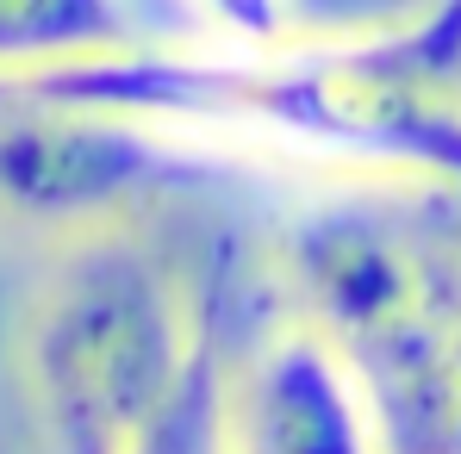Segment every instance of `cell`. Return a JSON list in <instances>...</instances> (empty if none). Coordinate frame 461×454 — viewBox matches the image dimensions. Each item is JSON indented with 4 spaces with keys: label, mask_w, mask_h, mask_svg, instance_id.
I'll list each match as a JSON object with an SVG mask.
<instances>
[{
    "label": "cell",
    "mask_w": 461,
    "mask_h": 454,
    "mask_svg": "<svg viewBox=\"0 0 461 454\" xmlns=\"http://www.w3.org/2000/svg\"><path fill=\"white\" fill-rule=\"evenodd\" d=\"M0 81L461 193V0H424L411 19L368 31H294L219 50L131 44Z\"/></svg>",
    "instance_id": "1"
},
{
    "label": "cell",
    "mask_w": 461,
    "mask_h": 454,
    "mask_svg": "<svg viewBox=\"0 0 461 454\" xmlns=\"http://www.w3.org/2000/svg\"><path fill=\"white\" fill-rule=\"evenodd\" d=\"M281 274L356 368L386 454H461V255L375 200H318L281 236Z\"/></svg>",
    "instance_id": "2"
},
{
    "label": "cell",
    "mask_w": 461,
    "mask_h": 454,
    "mask_svg": "<svg viewBox=\"0 0 461 454\" xmlns=\"http://www.w3.org/2000/svg\"><path fill=\"white\" fill-rule=\"evenodd\" d=\"M194 336V305L138 230H69L25 324V392L50 454H125Z\"/></svg>",
    "instance_id": "3"
},
{
    "label": "cell",
    "mask_w": 461,
    "mask_h": 454,
    "mask_svg": "<svg viewBox=\"0 0 461 454\" xmlns=\"http://www.w3.org/2000/svg\"><path fill=\"white\" fill-rule=\"evenodd\" d=\"M225 174V156L144 112L44 100L0 81V212L44 230H94L119 212Z\"/></svg>",
    "instance_id": "4"
},
{
    "label": "cell",
    "mask_w": 461,
    "mask_h": 454,
    "mask_svg": "<svg viewBox=\"0 0 461 454\" xmlns=\"http://www.w3.org/2000/svg\"><path fill=\"white\" fill-rule=\"evenodd\" d=\"M237 454H386L368 392L318 324H281L230 368Z\"/></svg>",
    "instance_id": "5"
},
{
    "label": "cell",
    "mask_w": 461,
    "mask_h": 454,
    "mask_svg": "<svg viewBox=\"0 0 461 454\" xmlns=\"http://www.w3.org/2000/svg\"><path fill=\"white\" fill-rule=\"evenodd\" d=\"M125 454H237V423H230V293L225 280L206 287L194 305V336L175 386L162 392L144 430Z\"/></svg>",
    "instance_id": "6"
},
{
    "label": "cell",
    "mask_w": 461,
    "mask_h": 454,
    "mask_svg": "<svg viewBox=\"0 0 461 454\" xmlns=\"http://www.w3.org/2000/svg\"><path fill=\"white\" fill-rule=\"evenodd\" d=\"M150 44L131 0H0V76H38Z\"/></svg>",
    "instance_id": "7"
},
{
    "label": "cell",
    "mask_w": 461,
    "mask_h": 454,
    "mask_svg": "<svg viewBox=\"0 0 461 454\" xmlns=\"http://www.w3.org/2000/svg\"><path fill=\"white\" fill-rule=\"evenodd\" d=\"M194 13L225 44H281V38H294L287 0H194Z\"/></svg>",
    "instance_id": "8"
},
{
    "label": "cell",
    "mask_w": 461,
    "mask_h": 454,
    "mask_svg": "<svg viewBox=\"0 0 461 454\" xmlns=\"http://www.w3.org/2000/svg\"><path fill=\"white\" fill-rule=\"evenodd\" d=\"M424 0H287L294 31H368V25H393L411 19Z\"/></svg>",
    "instance_id": "9"
}]
</instances>
